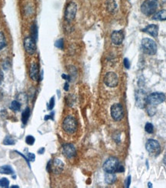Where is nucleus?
Returning <instances> with one entry per match:
<instances>
[{
	"label": "nucleus",
	"mask_w": 166,
	"mask_h": 188,
	"mask_svg": "<svg viewBox=\"0 0 166 188\" xmlns=\"http://www.w3.org/2000/svg\"><path fill=\"white\" fill-rule=\"evenodd\" d=\"M77 12V5L74 2H69L67 5L65 11V19L68 22H71L75 19Z\"/></svg>",
	"instance_id": "8"
},
{
	"label": "nucleus",
	"mask_w": 166,
	"mask_h": 188,
	"mask_svg": "<svg viewBox=\"0 0 166 188\" xmlns=\"http://www.w3.org/2000/svg\"><path fill=\"white\" fill-rule=\"evenodd\" d=\"M141 46L143 53L148 55H155L157 53V45L154 40L145 38L142 40Z\"/></svg>",
	"instance_id": "2"
},
{
	"label": "nucleus",
	"mask_w": 166,
	"mask_h": 188,
	"mask_svg": "<svg viewBox=\"0 0 166 188\" xmlns=\"http://www.w3.org/2000/svg\"><path fill=\"white\" fill-rule=\"evenodd\" d=\"M145 130L147 133H152L154 132V126L151 123H147L145 124Z\"/></svg>",
	"instance_id": "26"
},
{
	"label": "nucleus",
	"mask_w": 166,
	"mask_h": 188,
	"mask_svg": "<svg viewBox=\"0 0 166 188\" xmlns=\"http://www.w3.org/2000/svg\"><path fill=\"white\" fill-rule=\"evenodd\" d=\"M123 63H124V67L126 69H129L130 67V62L128 60V58H125L124 61H123Z\"/></svg>",
	"instance_id": "30"
},
{
	"label": "nucleus",
	"mask_w": 166,
	"mask_h": 188,
	"mask_svg": "<svg viewBox=\"0 0 166 188\" xmlns=\"http://www.w3.org/2000/svg\"><path fill=\"white\" fill-rule=\"evenodd\" d=\"M147 96L146 93L144 91L140 89L135 93V101L137 104L138 107L143 109L147 105Z\"/></svg>",
	"instance_id": "12"
},
{
	"label": "nucleus",
	"mask_w": 166,
	"mask_h": 188,
	"mask_svg": "<svg viewBox=\"0 0 166 188\" xmlns=\"http://www.w3.org/2000/svg\"><path fill=\"white\" fill-rule=\"evenodd\" d=\"M166 100L165 95L162 93H153L147 96V104L150 106H157Z\"/></svg>",
	"instance_id": "5"
},
{
	"label": "nucleus",
	"mask_w": 166,
	"mask_h": 188,
	"mask_svg": "<svg viewBox=\"0 0 166 188\" xmlns=\"http://www.w3.org/2000/svg\"><path fill=\"white\" fill-rule=\"evenodd\" d=\"M131 184V176H129V177H127L126 181H125V187H129Z\"/></svg>",
	"instance_id": "32"
},
{
	"label": "nucleus",
	"mask_w": 166,
	"mask_h": 188,
	"mask_svg": "<svg viewBox=\"0 0 166 188\" xmlns=\"http://www.w3.org/2000/svg\"><path fill=\"white\" fill-rule=\"evenodd\" d=\"M6 46V40L5 37L4 33L2 32H0V50H2Z\"/></svg>",
	"instance_id": "23"
},
{
	"label": "nucleus",
	"mask_w": 166,
	"mask_h": 188,
	"mask_svg": "<svg viewBox=\"0 0 166 188\" xmlns=\"http://www.w3.org/2000/svg\"><path fill=\"white\" fill-rule=\"evenodd\" d=\"M104 83L107 86L111 87V88L115 87L118 83V76L114 72L107 73L104 77Z\"/></svg>",
	"instance_id": "11"
},
{
	"label": "nucleus",
	"mask_w": 166,
	"mask_h": 188,
	"mask_svg": "<svg viewBox=\"0 0 166 188\" xmlns=\"http://www.w3.org/2000/svg\"><path fill=\"white\" fill-rule=\"evenodd\" d=\"M165 163L166 164V156H165Z\"/></svg>",
	"instance_id": "40"
},
{
	"label": "nucleus",
	"mask_w": 166,
	"mask_h": 188,
	"mask_svg": "<svg viewBox=\"0 0 166 188\" xmlns=\"http://www.w3.org/2000/svg\"><path fill=\"white\" fill-rule=\"evenodd\" d=\"M15 139L12 138L10 136H6L3 139V144L4 145H14L15 144Z\"/></svg>",
	"instance_id": "24"
},
{
	"label": "nucleus",
	"mask_w": 166,
	"mask_h": 188,
	"mask_svg": "<svg viewBox=\"0 0 166 188\" xmlns=\"http://www.w3.org/2000/svg\"><path fill=\"white\" fill-rule=\"evenodd\" d=\"M103 170L105 173H122L125 171L124 167L120 164L116 157H109L103 164Z\"/></svg>",
	"instance_id": "1"
},
{
	"label": "nucleus",
	"mask_w": 166,
	"mask_h": 188,
	"mask_svg": "<svg viewBox=\"0 0 166 188\" xmlns=\"http://www.w3.org/2000/svg\"><path fill=\"white\" fill-rule=\"evenodd\" d=\"M29 116H30V109L29 107H26L22 113V122L24 125H25L28 123Z\"/></svg>",
	"instance_id": "18"
},
{
	"label": "nucleus",
	"mask_w": 166,
	"mask_h": 188,
	"mask_svg": "<svg viewBox=\"0 0 166 188\" xmlns=\"http://www.w3.org/2000/svg\"><path fill=\"white\" fill-rule=\"evenodd\" d=\"M78 123L75 118L72 116H68L62 122V128L65 133L72 134L77 130Z\"/></svg>",
	"instance_id": "3"
},
{
	"label": "nucleus",
	"mask_w": 166,
	"mask_h": 188,
	"mask_svg": "<svg viewBox=\"0 0 166 188\" xmlns=\"http://www.w3.org/2000/svg\"><path fill=\"white\" fill-rule=\"evenodd\" d=\"M35 138H34V137H32V136L29 135L28 136V137L25 138V142H26V144H28V145H33L34 143H35Z\"/></svg>",
	"instance_id": "27"
},
{
	"label": "nucleus",
	"mask_w": 166,
	"mask_h": 188,
	"mask_svg": "<svg viewBox=\"0 0 166 188\" xmlns=\"http://www.w3.org/2000/svg\"><path fill=\"white\" fill-rule=\"evenodd\" d=\"M31 37L35 41H37L38 40V28L36 24L33 23L31 26Z\"/></svg>",
	"instance_id": "22"
},
{
	"label": "nucleus",
	"mask_w": 166,
	"mask_h": 188,
	"mask_svg": "<svg viewBox=\"0 0 166 188\" xmlns=\"http://www.w3.org/2000/svg\"><path fill=\"white\" fill-rule=\"evenodd\" d=\"M9 108L14 112H18L21 110V103L19 100H13L10 104Z\"/></svg>",
	"instance_id": "21"
},
{
	"label": "nucleus",
	"mask_w": 166,
	"mask_h": 188,
	"mask_svg": "<svg viewBox=\"0 0 166 188\" xmlns=\"http://www.w3.org/2000/svg\"><path fill=\"white\" fill-rule=\"evenodd\" d=\"M29 76L32 80L38 81L39 80V69L36 62H32L29 68Z\"/></svg>",
	"instance_id": "14"
},
{
	"label": "nucleus",
	"mask_w": 166,
	"mask_h": 188,
	"mask_svg": "<svg viewBox=\"0 0 166 188\" xmlns=\"http://www.w3.org/2000/svg\"><path fill=\"white\" fill-rule=\"evenodd\" d=\"M54 106H55V97L52 96V97L51 98L50 101H49V103L48 104V106H47V109H48L49 110H52L54 108Z\"/></svg>",
	"instance_id": "29"
},
{
	"label": "nucleus",
	"mask_w": 166,
	"mask_h": 188,
	"mask_svg": "<svg viewBox=\"0 0 166 188\" xmlns=\"http://www.w3.org/2000/svg\"><path fill=\"white\" fill-rule=\"evenodd\" d=\"M0 187H1L8 188L9 187V180L6 177H2L0 179Z\"/></svg>",
	"instance_id": "25"
},
{
	"label": "nucleus",
	"mask_w": 166,
	"mask_h": 188,
	"mask_svg": "<svg viewBox=\"0 0 166 188\" xmlns=\"http://www.w3.org/2000/svg\"><path fill=\"white\" fill-rule=\"evenodd\" d=\"M69 83H65V86H64V89L65 91H69Z\"/></svg>",
	"instance_id": "36"
},
{
	"label": "nucleus",
	"mask_w": 166,
	"mask_h": 188,
	"mask_svg": "<svg viewBox=\"0 0 166 188\" xmlns=\"http://www.w3.org/2000/svg\"><path fill=\"white\" fill-rule=\"evenodd\" d=\"M62 153L64 156L69 159L73 158L76 155V150L74 145L71 144H65L62 146Z\"/></svg>",
	"instance_id": "13"
},
{
	"label": "nucleus",
	"mask_w": 166,
	"mask_h": 188,
	"mask_svg": "<svg viewBox=\"0 0 166 188\" xmlns=\"http://www.w3.org/2000/svg\"><path fill=\"white\" fill-rule=\"evenodd\" d=\"M148 187H152V184H151V183H149V184H148Z\"/></svg>",
	"instance_id": "38"
},
{
	"label": "nucleus",
	"mask_w": 166,
	"mask_h": 188,
	"mask_svg": "<svg viewBox=\"0 0 166 188\" xmlns=\"http://www.w3.org/2000/svg\"><path fill=\"white\" fill-rule=\"evenodd\" d=\"M62 77L63 78V79H65V80H68V81H70V80H71V76H70L69 75H65V74H62Z\"/></svg>",
	"instance_id": "33"
},
{
	"label": "nucleus",
	"mask_w": 166,
	"mask_h": 188,
	"mask_svg": "<svg viewBox=\"0 0 166 188\" xmlns=\"http://www.w3.org/2000/svg\"><path fill=\"white\" fill-rule=\"evenodd\" d=\"M53 115H54V113H52L51 115H49V116H45V120H49V119H52V120H53Z\"/></svg>",
	"instance_id": "34"
},
{
	"label": "nucleus",
	"mask_w": 166,
	"mask_h": 188,
	"mask_svg": "<svg viewBox=\"0 0 166 188\" xmlns=\"http://www.w3.org/2000/svg\"><path fill=\"white\" fill-rule=\"evenodd\" d=\"M0 173H2V174H12V173H14V171L9 165H4V166H0Z\"/></svg>",
	"instance_id": "20"
},
{
	"label": "nucleus",
	"mask_w": 166,
	"mask_h": 188,
	"mask_svg": "<svg viewBox=\"0 0 166 188\" xmlns=\"http://www.w3.org/2000/svg\"><path fill=\"white\" fill-rule=\"evenodd\" d=\"M24 49L29 55H33L36 53V41L31 37V36H27L24 39Z\"/></svg>",
	"instance_id": "10"
},
{
	"label": "nucleus",
	"mask_w": 166,
	"mask_h": 188,
	"mask_svg": "<svg viewBox=\"0 0 166 188\" xmlns=\"http://www.w3.org/2000/svg\"><path fill=\"white\" fill-rule=\"evenodd\" d=\"M12 188H14V187H16V188H18L19 187V186H12L11 187Z\"/></svg>",
	"instance_id": "39"
},
{
	"label": "nucleus",
	"mask_w": 166,
	"mask_h": 188,
	"mask_svg": "<svg viewBox=\"0 0 166 188\" xmlns=\"http://www.w3.org/2000/svg\"><path fill=\"white\" fill-rule=\"evenodd\" d=\"M111 116L115 121H120L124 117V110L120 103L113 104L111 107Z\"/></svg>",
	"instance_id": "7"
},
{
	"label": "nucleus",
	"mask_w": 166,
	"mask_h": 188,
	"mask_svg": "<svg viewBox=\"0 0 166 188\" xmlns=\"http://www.w3.org/2000/svg\"><path fill=\"white\" fill-rule=\"evenodd\" d=\"M157 9V0H145L141 6L142 13L147 16H149L155 13Z\"/></svg>",
	"instance_id": "4"
},
{
	"label": "nucleus",
	"mask_w": 166,
	"mask_h": 188,
	"mask_svg": "<svg viewBox=\"0 0 166 188\" xmlns=\"http://www.w3.org/2000/svg\"><path fill=\"white\" fill-rule=\"evenodd\" d=\"M145 148L148 153L153 155H158L161 151L159 143L155 139H148L145 144Z\"/></svg>",
	"instance_id": "9"
},
{
	"label": "nucleus",
	"mask_w": 166,
	"mask_h": 188,
	"mask_svg": "<svg viewBox=\"0 0 166 188\" xmlns=\"http://www.w3.org/2000/svg\"><path fill=\"white\" fill-rule=\"evenodd\" d=\"M64 169V164L59 159H55L53 161H49L47 164V171L53 172L55 174L62 173Z\"/></svg>",
	"instance_id": "6"
},
{
	"label": "nucleus",
	"mask_w": 166,
	"mask_h": 188,
	"mask_svg": "<svg viewBox=\"0 0 166 188\" xmlns=\"http://www.w3.org/2000/svg\"><path fill=\"white\" fill-rule=\"evenodd\" d=\"M105 180L108 184H112L116 181V176L114 173H106L105 175Z\"/></svg>",
	"instance_id": "17"
},
{
	"label": "nucleus",
	"mask_w": 166,
	"mask_h": 188,
	"mask_svg": "<svg viewBox=\"0 0 166 188\" xmlns=\"http://www.w3.org/2000/svg\"><path fill=\"white\" fill-rule=\"evenodd\" d=\"M142 31L148 35H152L153 37H157L158 34V26L155 24L148 25V26L142 29Z\"/></svg>",
	"instance_id": "16"
},
{
	"label": "nucleus",
	"mask_w": 166,
	"mask_h": 188,
	"mask_svg": "<svg viewBox=\"0 0 166 188\" xmlns=\"http://www.w3.org/2000/svg\"><path fill=\"white\" fill-rule=\"evenodd\" d=\"M35 158H36V156L35 154L32 153H28V160H30V161H34L35 160Z\"/></svg>",
	"instance_id": "31"
},
{
	"label": "nucleus",
	"mask_w": 166,
	"mask_h": 188,
	"mask_svg": "<svg viewBox=\"0 0 166 188\" xmlns=\"http://www.w3.org/2000/svg\"><path fill=\"white\" fill-rule=\"evenodd\" d=\"M44 152H45V148L44 147H42V148H41L39 151H38V153H39V154H42V153H44Z\"/></svg>",
	"instance_id": "37"
},
{
	"label": "nucleus",
	"mask_w": 166,
	"mask_h": 188,
	"mask_svg": "<svg viewBox=\"0 0 166 188\" xmlns=\"http://www.w3.org/2000/svg\"><path fill=\"white\" fill-rule=\"evenodd\" d=\"M3 78H4L3 73H2V71L0 69V85H1V83H2V80H3Z\"/></svg>",
	"instance_id": "35"
},
{
	"label": "nucleus",
	"mask_w": 166,
	"mask_h": 188,
	"mask_svg": "<svg viewBox=\"0 0 166 188\" xmlns=\"http://www.w3.org/2000/svg\"><path fill=\"white\" fill-rule=\"evenodd\" d=\"M153 19L155 20H166V10H161V11L158 12L153 16Z\"/></svg>",
	"instance_id": "19"
},
{
	"label": "nucleus",
	"mask_w": 166,
	"mask_h": 188,
	"mask_svg": "<svg viewBox=\"0 0 166 188\" xmlns=\"http://www.w3.org/2000/svg\"><path fill=\"white\" fill-rule=\"evenodd\" d=\"M55 46L59 49H63V47H64V41L62 39H59V40H58L55 43Z\"/></svg>",
	"instance_id": "28"
},
{
	"label": "nucleus",
	"mask_w": 166,
	"mask_h": 188,
	"mask_svg": "<svg viewBox=\"0 0 166 188\" xmlns=\"http://www.w3.org/2000/svg\"><path fill=\"white\" fill-rule=\"evenodd\" d=\"M112 42L114 45H120L122 44L124 40V33L122 30L118 31H114L111 35Z\"/></svg>",
	"instance_id": "15"
}]
</instances>
